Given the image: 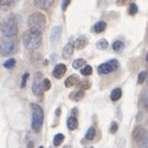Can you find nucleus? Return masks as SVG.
Instances as JSON below:
<instances>
[{"mask_svg":"<svg viewBox=\"0 0 148 148\" xmlns=\"http://www.w3.org/2000/svg\"><path fill=\"white\" fill-rule=\"evenodd\" d=\"M23 45L26 49L28 50H34L37 48H39L42 44V32L34 29H28L27 32L23 33Z\"/></svg>","mask_w":148,"mask_h":148,"instance_id":"obj_1","label":"nucleus"},{"mask_svg":"<svg viewBox=\"0 0 148 148\" xmlns=\"http://www.w3.org/2000/svg\"><path fill=\"white\" fill-rule=\"evenodd\" d=\"M0 32L4 36H10V37H15L18 33V26H17V21L16 17L14 15H10L6 18H4L0 22Z\"/></svg>","mask_w":148,"mask_h":148,"instance_id":"obj_2","label":"nucleus"},{"mask_svg":"<svg viewBox=\"0 0 148 148\" xmlns=\"http://www.w3.org/2000/svg\"><path fill=\"white\" fill-rule=\"evenodd\" d=\"M17 50V42L14 37L4 36L0 38V55L8 56L11 55Z\"/></svg>","mask_w":148,"mask_h":148,"instance_id":"obj_3","label":"nucleus"},{"mask_svg":"<svg viewBox=\"0 0 148 148\" xmlns=\"http://www.w3.org/2000/svg\"><path fill=\"white\" fill-rule=\"evenodd\" d=\"M31 110H32V129L36 132H39L43 126V120H44V112L40 105L32 103L31 104Z\"/></svg>","mask_w":148,"mask_h":148,"instance_id":"obj_4","label":"nucleus"},{"mask_svg":"<svg viewBox=\"0 0 148 148\" xmlns=\"http://www.w3.org/2000/svg\"><path fill=\"white\" fill-rule=\"evenodd\" d=\"M47 23V18L42 12H33L29 15V17L27 20V25L29 29H34V31H42L44 29Z\"/></svg>","mask_w":148,"mask_h":148,"instance_id":"obj_5","label":"nucleus"},{"mask_svg":"<svg viewBox=\"0 0 148 148\" xmlns=\"http://www.w3.org/2000/svg\"><path fill=\"white\" fill-rule=\"evenodd\" d=\"M118 67H119V61L116 59H112L98 66V73L99 75H107V73L118 70Z\"/></svg>","mask_w":148,"mask_h":148,"instance_id":"obj_6","label":"nucleus"},{"mask_svg":"<svg viewBox=\"0 0 148 148\" xmlns=\"http://www.w3.org/2000/svg\"><path fill=\"white\" fill-rule=\"evenodd\" d=\"M32 92L37 97L43 96V73L42 72H37L34 75L32 83Z\"/></svg>","mask_w":148,"mask_h":148,"instance_id":"obj_7","label":"nucleus"},{"mask_svg":"<svg viewBox=\"0 0 148 148\" xmlns=\"http://www.w3.org/2000/svg\"><path fill=\"white\" fill-rule=\"evenodd\" d=\"M73 49H75V42L71 39L67 42V44L64 47V49H62V58H64V59H70V56L73 53Z\"/></svg>","mask_w":148,"mask_h":148,"instance_id":"obj_8","label":"nucleus"},{"mask_svg":"<svg viewBox=\"0 0 148 148\" xmlns=\"http://www.w3.org/2000/svg\"><path fill=\"white\" fill-rule=\"evenodd\" d=\"M146 129L143 127V126H136L134 132H132V138H134V141L136 142V143H138L140 140L143 137V135L146 134Z\"/></svg>","mask_w":148,"mask_h":148,"instance_id":"obj_9","label":"nucleus"},{"mask_svg":"<svg viewBox=\"0 0 148 148\" xmlns=\"http://www.w3.org/2000/svg\"><path fill=\"white\" fill-rule=\"evenodd\" d=\"M66 73V66L64 65V64H58V65H55V67H54V70H53V75H54V77L55 78H61L62 76H64Z\"/></svg>","mask_w":148,"mask_h":148,"instance_id":"obj_10","label":"nucleus"},{"mask_svg":"<svg viewBox=\"0 0 148 148\" xmlns=\"http://www.w3.org/2000/svg\"><path fill=\"white\" fill-rule=\"evenodd\" d=\"M34 1V5L36 8L38 9H43V10H47L49 9L53 4H54V0H33Z\"/></svg>","mask_w":148,"mask_h":148,"instance_id":"obj_11","label":"nucleus"},{"mask_svg":"<svg viewBox=\"0 0 148 148\" xmlns=\"http://www.w3.org/2000/svg\"><path fill=\"white\" fill-rule=\"evenodd\" d=\"M60 36H61V26H55V27H53L51 33H50V42L51 43H56V42L59 40Z\"/></svg>","mask_w":148,"mask_h":148,"instance_id":"obj_12","label":"nucleus"},{"mask_svg":"<svg viewBox=\"0 0 148 148\" xmlns=\"http://www.w3.org/2000/svg\"><path fill=\"white\" fill-rule=\"evenodd\" d=\"M87 43H88V40H87V38L84 36H80L78 38L76 39V42H75V48L76 49H83V48H86V45H87Z\"/></svg>","mask_w":148,"mask_h":148,"instance_id":"obj_13","label":"nucleus"},{"mask_svg":"<svg viewBox=\"0 0 148 148\" xmlns=\"http://www.w3.org/2000/svg\"><path fill=\"white\" fill-rule=\"evenodd\" d=\"M78 127V120H77V118L75 115H72V116H70V118L67 119V129L69 130H76Z\"/></svg>","mask_w":148,"mask_h":148,"instance_id":"obj_14","label":"nucleus"},{"mask_svg":"<svg viewBox=\"0 0 148 148\" xmlns=\"http://www.w3.org/2000/svg\"><path fill=\"white\" fill-rule=\"evenodd\" d=\"M69 97H70V99L75 100V102H80V100L84 97V91H83V89H78V91L72 92Z\"/></svg>","mask_w":148,"mask_h":148,"instance_id":"obj_15","label":"nucleus"},{"mask_svg":"<svg viewBox=\"0 0 148 148\" xmlns=\"http://www.w3.org/2000/svg\"><path fill=\"white\" fill-rule=\"evenodd\" d=\"M76 84H80V81H78V78L76 76H70V77H67L66 78V81H65V87L67 88H70V87H73V86H76Z\"/></svg>","mask_w":148,"mask_h":148,"instance_id":"obj_16","label":"nucleus"},{"mask_svg":"<svg viewBox=\"0 0 148 148\" xmlns=\"http://www.w3.org/2000/svg\"><path fill=\"white\" fill-rule=\"evenodd\" d=\"M107 28V22H104V21H99V22H97L96 25L93 26V31L96 33H102L104 32V29Z\"/></svg>","mask_w":148,"mask_h":148,"instance_id":"obj_17","label":"nucleus"},{"mask_svg":"<svg viewBox=\"0 0 148 148\" xmlns=\"http://www.w3.org/2000/svg\"><path fill=\"white\" fill-rule=\"evenodd\" d=\"M113 49L114 51L116 53V54H120V53H123L124 49H125V44H124V42H121V40H116L114 42V44H113Z\"/></svg>","mask_w":148,"mask_h":148,"instance_id":"obj_18","label":"nucleus"},{"mask_svg":"<svg viewBox=\"0 0 148 148\" xmlns=\"http://www.w3.org/2000/svg\"><path fill=\"white\" fill-rule=\"evenodd\" d=\"M121 96H123V91H121L120 88H115L112 91V93H110V99H112L113 102H118L121 98Z\"/></svg>","mask_w":148,"mask_h":148,"instance_id":"obj_19","label":"nucleus"},{"mask_svg":"<svg viewBox=\"0 0 148 148\" xmlns=\"http://www.w3.org/2000/svg\"><path fill=\"white\" fill-rule=\"evenodd\" d=\"M64 138H65V136L62 135V134H56V135L54 136V146H55V147H59V146L62 143Z\"/></svg>","mask_w":148,"mask_h":148,"instance_id":"obj_20","label":"nucleus"},{"mask_svg":"<svg viewBox=\"0 0 148 148\" xmlns=\"http://www.w3.org/2000/svg\"><path fill=\"white\" fill-rule=\"evenodd\" d=\"M140 147H143V148H148V132H146V134L143 135V137H142V138L140 140V142L138 143Z\"/></svg>","mask_w":148,"mask_h":148,"instance_id":"obj_21","label":"nucleus"},{"mask_svg":"<svg viewBox=\"0 0 148 148\" xmlns=\"http://www.w3.org/2000/svg\"><path fill=\"white\" fill-rule=\"evenodd\" d=\"M108 40L107 39H100V40H98L97 42V48L99 49V50H105L108 48Z\"/></svg>","mask_w":148,"mask_h":148,"instance_id":"obj_22","label":"nucleus"},{"mask_svg":"<svg viewBox=\"0 0 148 148\" xmlns=\"http://www.w3.org/2000/svg\"><path fill=\"white\" fill-rule=\"evenodd\" d=\"M80 70H81V73L83 76H89V75H92V72H93L92 66H88V65H84L82 69H80Z\"/></svg>","mask_w":148,"mask_h":148,"instance_id":"obj_23","label":"nucleus"},{"mask_svg":"<svg viewBox=\"0 0 148 148\" xmlns=\"http://www.w3.org/2000/svg\"><path fill=\"white\" fill-rule=\"evenodd\" d=\"M94 136H96V129L93 127H89L88 131H87V134H86V140L87 141H92L94 138Z\"/></svg>","mask_w":148,"mask_h":148,"instance_id":"obj_24","label":"nucleus"},{"mask_svg":"<svg viewBox=\"0 0 148 148\" xmlns=\"http://www.w3.org/2000/svg\"><path fill=\"white\" fill-rule=\"evenodd\" d=\"M84 65H86V60L84 59H77L73 61V64H72L73 69H82Z\"/></svg>","mask_w":148,"mask_h":148,"instance_id":"obj_25","label":"nucleus"},{"mask_svg":"<svg viewBox=\"0 0 148 148\" xmlns=\"http://www.w3.org/2000/svg\"><path fill=\"white\" fill-rule=\"evenodd\" d=\"M15 65H16V60L14 59V58H11V59H9L4 62V67L5 69H12L15 67Z\"/></svg>","mask_w":148,"mask_h":148,"instance_id":"obj_26","label":"nucleus"},{"mask_svg":"<svg viewBox=\"0 0 148 148\" xmlns=\"http://www.w3.org/2000/svg\"><path fill=\"white\" fill-rule=\"evenodd\" d=\"M10 6H12L10 0H0V9L3 10H8Z\"/></svg>","mask_w":148,"mask_h":148,"instance_id":"obj_27","label":"nucleus"},{"mask_svg":"<svg viewBox=\"0 0 148 148\" xmlns=\"http://www.w3.org/2000/svg\"><path fill=\"white\" fill-rule=\"evenodd\" d=\"M137 11H138V8H137V5L136 4H130V6H129V14L130 15H136Z\"/></svg>","mask_w":148,"mask_h":148,"instance_id":"obj_28","label":"nucleus"},{"mask_svg":"<svg viewBox=\"0 0 148 148\" xmlns=\"http://www.w3.org/2000/svg\"><path fill=\"white\" fill-rule=\"evenodd\" d=\"M146 77H147V72H146V71H142V72H140L138 78H137V83H138V84H142V83L145 82Z\"/></svg>","mask_w":148,"mask_h":148,"instance_id":"obj_29","label":"nucleus"},{"mask_svg":"<svg viewBox=\"0 0 148 148\" xmlns=\"http://www.w3.org/2000/svg\"><path fill=\"white\" fill-rule=\"evenodd\" d=\"M28 77H29V73H28V72L23 73V77H22V80H21V84H20L21 88H25V87H26V83H27Z\"/></svg>","mask_w":148,"mask_h":148,"instance_id":"obj_30","label":"nucleus"},{"mask_svg":"<svg viewBox=\"0 0 148 148\" xmlns=\"http://www.w3.org/2000/svg\"><path fill=\"white\" fill-rule=\"evenodd\" d=\"M50 89V81L48 78H43V91H49Z\"/></svg>","mask_w":148,"mask_h":148,"instance_id":"obj_31","label":"nucleus"},{"mask_svg":"<svg viewBox=\"0 0 148 148\" xmlns=\"http://www.w3.org/2000/svg\"><path fill=\"white\" fill-rule=\"evenodd\" d=\"M142 105L145 107L146 112H148V94H146V96L142 97Z\"/></svg>","mask_w":148,"mask_h":148,"instance_id":"obj_32","label":"nucleus"},{"mask_svg":"<svg viewBox=\"0 0 148 148\" xmlns=\"http://www.w3.org/2000/svg\"><path fill=\"white\" fill-rule=\"evenodd\" d=\"M118 129H119L118 123H115V121H113L112 125H110V134H115V132L118 131Z\"/></svg>","mask_w":148,"mask_h":148,"instance_id":"obj_33","label":"nucleus"},{"mask_svg":"<svg viewBox=\"0 0 148 148\" xmlns=\"http://www.w3.org/2000/svg\"><path fill=\"white\" fill-rule=\"evenodd\" d=\"M70 4H71V0H62V11H66V9Z\"/></svg>","mask_w":148,"mask_h":148,"instance_id":"obj_34","label":"nucleus"},{"mask_svg":"<svg viewBox=\"0 0 148 148\" xmlns=\"http://www.w3.org/2000/svg\"><path fill=\"white\" fill-rule=\"evenodd\" d=\"M130 1H131V0H118V1H116V4H118V5H120V6H121V5L129 4Z\"/></svg>","mask_w":148,"mask_h":148,"instance_id":"obj_35","label":"nucleus"},{"mask_svg":"<svg viewBox=\"0 0 148 148\" xmlns=\"http://www.w3.org/2000/svg\"><path fill=\"white\" fill-rule=\"evenodd\" d=\"M60 112H61V108H58L56 109V116H60Z\"/></svg>","mask_w":148,"mask_h":148,"instance_id":"obj_36","label":"nucleus"},{"mask_svg":"<svg viewBox=\"0 0 148 148\" xmlns=\"http://www.w3.org/2000/svg\"><path fill=\"white\" fill-rule=\"evenodd\" d=\"M18 1V0H10V3H11V5H14V4H16Z\"/></svg>","mask_w":148,"mask_h":148,"instance_id":"obj_37","label":"nucleus"},{"mask_svg":"<svg viewBox=\"0 0 148 148\" xmlns=\"http://www.w3.org/2000/svg\"><path fill=\"white\" fill-rule=\"evenodd\" d=\"M146 61L148 62V51H147V54H146Z\"/></svg>","mask_w":148,"mask_h":148,"instance_id":"obj_38","label":"nucleus"},{"mask_svg":"<svg viewBox=\"0 0 148 148\" xmlns=\"http://www.w3.org/2000/svg\"><path fill=\"white\" fill-rule=\"evenodd\" d=\"M146 124H147V126H148V119H147V120H146Z\"/></svg>","mask_w":148,"mask_h":148,"instance_id":"obj_39","label":"nucleus"}]
</instances>
